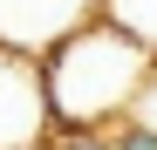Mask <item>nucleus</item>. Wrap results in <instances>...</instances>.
I'll list each match as a JSON object with an SVG mask.
<instances>
[{
    "mask_svg": "<svg viewBox=\"0 0 157 150\" xmlns=\"http://www.w3.org/2000/svg\"><path fill=\"white\" fill-rule=\"evenodd\" d=\"M130 116L157 130V62H150V75H144V89H137V103H130Z\"/></svg>",
    "mask_w": 157,
    "mask_h": 150,
    "instance_id": "7",
    "label": "nucleus"
},
{
    "mask_svg": "<svg viewBox=\"0 0 157 150\" xmlns=\"http://www.w3.org/2000/svg\"><path fill=\"white\" fill-rule=\"evenodd\" d=\"M48 150H109V130H48Z\"/></svg>",
    "mask_w": 157,
    "mask_h": 150,
    "instance_id": "6",
    "label": "nucleus"
},
{
    "mask_svg": "<svg viewBox=\"0 0 157 150\" xmlns=\"http://www.w3.org/2000/svg\"><path fill=\"white\" fill-rule=\"evenodd\" d=\"M89 14H96V0H0V41L21 55H41L68 28H82Z\"/></svg>",
    "mask_w": 157,
    "mask_h": 150,
    "instance_id": "3",
    "label": "nucleus"
},
{
    "mask_svg": "<svg viewBox=\"0 0 157 150\" xmlns=\"http://www.w3.org/2000/svg\"><path fill=\"white\" fill-rule=\"evenodd\" d=\"M109 150H157V130L137 123V116H123V123H109Z\"/></svg>",
    "mask_w": 157,
    "mask_h": 150,
    "instance_id": "5",
    "label": "nucleus"
},
{
    "mask_svg": "<svg viewBox=\"0 0 157 150\" xmlns=\"http://www.w3.org/2000/svg\"><path fill=\"white\" fill-rule=\"evenodd\" d=\"M48 130L55 116H48V89H41V55H21L0 41V150L41 143Z\"/></svg>",
    "mask_w": 157,
    "mask_h": 150,
    "instance_id": "2",
    "label": "nucleus"
},
{
    "mask_svg": "<svg viewBox=\"0 0 157 150\" xmlns=\"http://www.w3.org/2000/svg\"><path fill=\"white\" fill-rule=\"evenodd\" d=\"M157 48L116 28L109 14H89L82 28H68L55 48H41V89L55 130H109L130 116Z\"/></svg>",
    "mask_w": 157,
    "mask_h": 150,
    "instance_id": "1",
    "label": "nucleus"
},
{
    "mask_svg": "<svg viewBox=\"0 0 157 150\" xmlns=\"http://www.w3.org/2000/svg\"><path fill=\"white\" fill-rule=\"evenodd\" d=\"M96 14H109L116 28H130L137 41L157 48V0H96Z\"/></svg>",
    "mask_w": 157,
    "mask_h": 150,
    "instance_id": "4",
    "label": "nucleus"
}]
</instances>
